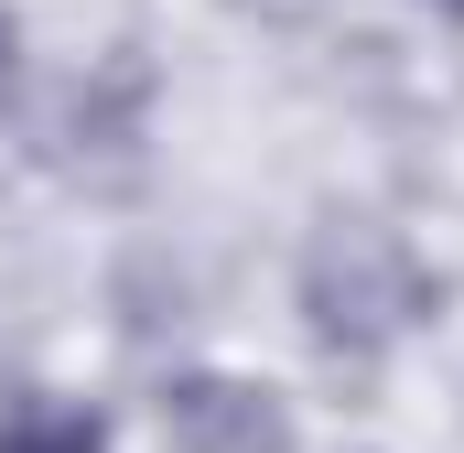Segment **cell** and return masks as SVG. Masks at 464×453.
Listing matches in <instances>:
<instances>
[{"label":"cell","mask_w":464,"mask_h":453,"mask_svg":"<svg viewBox=\"0 0 464 453\" xmlns=\"http://www.w3.org/2000/svg\"><path fill=\"white\" fill-rule=\"evenodd\" d=\"M162 443L173 453H292V400L227 378V367H195L162 389Z\"/></svg>","instance_id":"obj_2"},{"label":"cell","mask_w":464,"mask_h":453,"mask_svg":"<svg viewBox=\"0 0 464 453\" xmlns=\"http://www.w3.org/2000/svg\"><path fill=\"white\" fill-rule=\"evenodd\" d=\"M303 313L335 356H378L400 345L421 313H432V270L367 217H335L314 248H303Z\"/></svg>","instance_id":"obj_1"},{"label":"cell","mask_w":464,"mask_h":453,"mask_svg":"<svg viewBox=\"0 0 464 453\" xmlns=\"http://www.w3.org/2000/svg\"><path fill=\"white\" fill-rule=\"evenodd\" d=\"M11 76H22V33H11V11H0V109H11Z\"/></svg>","instance_id":"obj_4"},{"label":"cell","mask_w":464,"mask_h":453,"mask_svg":"<svg viewBox=\"0 0 464 453\" xmlns=\"http://www.w3.org/2000/svg\"><path fill=\"white\" fill-rule=\"evenodd\" d=\"M0 453H109V421L76 400H11L0 410Z\"/></svg>","instance_id":"obj_3"},{"label":"cell","mask_w":464,"mask_h":453,"mask_svg":"<svg viewBox=\"0 0 464 453\" xmlns=\"http://www.w3.org/2000/svg\"><path fill=\"white\" fill-rule=\"evenodd\" d=\"M443 11H464V0H443Z\"/></svg>","instance_id":"obj_5"}]
</instances>
